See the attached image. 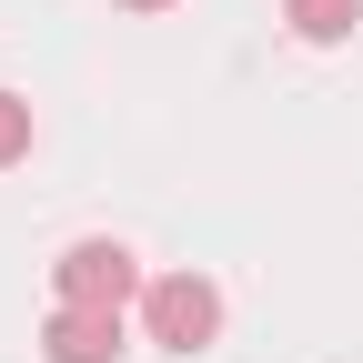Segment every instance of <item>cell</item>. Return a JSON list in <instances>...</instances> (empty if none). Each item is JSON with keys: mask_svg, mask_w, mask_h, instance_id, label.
<instances>
[{"mask_svg": "<svg viewBox=\"0 0 363 363\" xmlns=\"http://www.w3.org/2000/svg\"><path fill=\"white\" fill-rule=\"evenodd\" d=\"M142 333L162 353H212L222 343V293L202 272H162V283H142Z\"/></svg>", "mask_w": 363, "mask_h": 363, "instance_id": "1", "label": "cell"}, {"mask_svg": "<svg viewBox=\"0 0 363 363\" xmlns=\"http://www.w3.org/2000/svg\"><path fill=\"white\" fill-rule=\"evenodd\" d=\"M51 293H61V303H91V313H121L131 293H142V262H131V242L91 233V242H71V252L51 262Z\"/></svg>", "mask_w": 363, "mask_h": 363, "instance_id": "2", "label": "cell"}, {"mask_svg": "<svg viewBox=\"0 0 363 363\" xmlns=\"http://www.w3.org/2000/svg\"><path fill=\"white\" fill-rule=\"evenodd\" d=\"M40 363H121V313L51 303V323H40Z\"/></svg>", "mask_w": 363, "mask_h": 363, "instance_id": "3", "label": "cell"}, {"mask_svg": "<svg viewBox=\"0 0 363 363\" xmlns=\"http://www.w3.org/2000/svg\"><path fill=\"white\" fill-rule=\"evenodd\" d=\"M283 21H293V40H313V51H333V40H353L363 0H283Z\"/></svg>", "mask_w": 363, "mask_h": 363, "instance_id": "4", "label": "cell"}, {"mask_svg": "<svg viewBox=\"0 0 363 363\" xmlns=\"http://www.w3.org/2000/svg\"><path fill=\"white\" fill-rule=\"evenodd\" d=\"M11 162H30V101L0 91V172H11Z\"/></svg>", "mask_w": 363, "mask_h": 363, "instance_id": "5", "label": "cell"}, {"mask_svg": "<svg viewBox=\"0 0 363 363\" xmlns=\"http://www.w3.org/2000/svg\"><path fill=\"white\" fill-rule=\"evenodd\" d=\"M121 11H172V0H121Z\"/></svg>", "mask_w": 363, "mask_h": 363, "instance_id": "6", "label": "cell"}]
</instances>
